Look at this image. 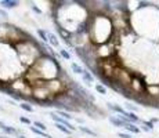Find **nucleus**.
I'll use <instances>...</instances> for the list:
<instances>
[{
    "mask_svg": "<svg viewBox=\"0 0 159 138\" xmlns=\"http://www.w3.org/2000/svg\"><path fill=\"white\" fill-rule=\"evenodd\" d=\"M141 130H144V131H147V133H148V131H151L149 130L148 127H145V126H141Z\"/></svg>",
    "mask_w": 159,
    "mask_h": 138,
    "instance_id": "nucleus-24",
    "label": "nucleus"
},
{
    "mask_svg": "<svg viewBox=\"0 0 159 138\" xmlns=\"http://www.w3.org/2000/svg\"><path fill=\"white\" fill-rule=\"evenodd\" d=\"M82 78H83V82L86 83V84L89 86V87H90V86L94 83V76L91 75V73L89 72V70H84V73H83V75H82Z\"/></svg>",
    "mask_w": 159,
    "mask_h": 138,
    "instance_id": "nucleus-7",
    "label": "nucleus"
},
{
    "mask_svg": "<svg viewBox=\"0 0 159 138\" xmlns=\"http://www.w3.org/2000/svg\"><path fill=\"white\" fill-rule=\"evenodd\" d=\"M118 137L119 138H131L129 133H118Z\"/></svg>",
    "mask_w": 159,
    "mask_h": 138,
    "instance_id": "nucleus-22",
    "label": "nucleus"
},
{
    "mask_svg": "<svg viewBox=\"0 0 159 138\" xmlns=\"http://www.w3.org/2000/svg\"><path fill=\"white\" fill-rule=\"evenodd\" d=\"M48 116H50V118H51V120H54V122H56V123H58V124H64L66 128H69V130H71L72 133H73V131H76V130H78V127H75V126H73V124H72L69 120H66V119H64V118H61V116L56 115V113H54V112H50V113H48Z\"/></svg>",
    "mask_w": 159,
    "mask_h": 138,
    "instance_id": "nucleus-1",
    "label": "nucleus"
},
{
    "mask_svg": "<svg viewBox=\"0 0 159 138\" xmlns=\"http://www.w3.org/2000/svg\"><path fill=\"white\" fill-rule=\"evenodd\" d=\"M56 127L61 131V133H64V134H68V136H69V134H72V131L69 130V128H66L64 124H58V123H56Z\"/></svg>",
    "mask_w": 159,
    "mask_h": 138,
    "instance_id": "nucleus-15",
    "label": "nucleus"
},
{
    "mask_svg": "<svg viewBox=\"0 0 159 138\" xmlns=\"http://www.w3.org/2000/svg\"><path fill=\"white\" fill-rule=\"evenodd\" d=\"M60 55H61L62 58H65L66 61L71 60V53H68V51H66L65 48H60Z\"/></svg>",
    "mask_w": 159,
    "mask_h": 138,
    "instance_id": "nucleus-17",
    "label": "nucleus"
},
{
    "mask_svg": "<svg viewBox=\"0 0 159 138\" xmlns=\"http://www.w3.org/2000/svg\"><path fill=\"white\" fill-rule=\"evenodd\" d=\"M141 124L143 126H145V127H148L149 130H154V123H152V122H147V120H141Z\"/></svg>",
    "mask_w": 159,
    "mask_h": 138,
    "instance_id": "nucleus-19",
    "label": "nucleus"
},
{
    "mask_svg": "<svg viewBox=\"0 0 159 138\" xmlns=\"http://www.w3.org/2000/svg\"><path fill=\"white\" fill-rule=\"evenodd\" d=\"M29 130L32 131V133H35L38 137H42V138H53L51 136H48V134L46 133V131H43V130H39L38 127H32V126H30Z\"/></svg>",
    "mask_w": 159,
    "mask_h": 138,
    "instance_id": "nucleus-8",
    "label": "nucleus"
},
{
    "mask_svg": "<svg viewBox=\"0 0 159 138\" xmlns=\"http://www.w3.org/2000/svg\"><path fill=\"white\" fill-rule=\"evenodd\" d=\"M0 15H2L3 18H7L8 17V14H7V11H4V10H2V8H0Z\"/></svg>",
    "mask_w": 159,
    "mask_h": 138,
    "instance_id": "nucleus-23",
    "label": "nucleus"
},
{
    "mask_svg": "<svg viewBox=\"0 0 159 138\" xmlns=\"http://www.w3.org/2000/svg\"><path fill=\"white\" fill-rule=\"evenodd\" d=\"M0 130H3L6 134H8V136H20V130H17L15 127H13V126H8L4 122L0 120Z\"/></svg>",
    "mask_w": 159,
    "mask_h": 138,
    "instance_id": "nucleus-2",
    "label": "nucleus"
},
{
    "mask_svg": "<svg viewBox=\"0 0 159 138\" xmlns=\"http://www.w3.org/2000/svg\"><path fill=\"white\" fill-rule=\"evenodd\" d=\"M20 108H21V109H24L25 112H29V113H32L33 110H35V109H33V106H32V105H29L28 102H22V104H20Z\"/></svg>",
    "mask_w": 159,
    "mask_h": 138,
    "instance_id": "nucleus-14",
    "label": "nucleus"
},
{
    "mask_svg": "<svg viewBox=\"0 0 159 138\" xmlns=\"http://www.w3.org/2000/svg\"><path fill=\"white\" fill-rule=\"evenodd\" d=\"M126 105V109H127V112H133V113H136L137 110H139V106H136L134 104H130V102H126L125 104Z\"/></svg>",
    "mask_w": 159,
    "mask_h": 138,
    "instance_id": "nucleus-16",
    "label": "nucleus"
},
{
    "mask_svg": "<svg viewBox=\"0 0 159 138\" xmlns=\"http://www.w3.org/2000/svg\"><path fill=\"white\" fill-rule=\"evenodd\" d=\"M38 36L42 39L43 43H48V35L44 29H38Z\"/></svg>",
    "mask_w": 159,
    "mask_h": 138,
    "instance_id": "nucleus-12",
    "label": "nucleus"
},
{
    "mask_svg": "<svg viewBox=\"0 0 159 138\" xmlns=\"http://www.w3.org/2000/svg\"><path fill=\"white\" fill-rule=\"evenodd\" d=\"M47 35H48V43L51 44V47L60 48V42H58L57 36L54 35V33H51V32H47Z\"/></svg>",
    "mask_w": 159,
    "mask_h": 138,
    "instance_id": "nucleus-5",
    "label": "nucleus"
},
{
    "mask_svg": "<svg viewBox=\"0 0 159 138\" xmlns=\"http://www.w3.org/2000/svg\"><path fill=\"white\" fill-rule=\"evenodd\" d=\"M0 110H2V106H0Z\"/></svg>",
    "mask_w": 159,
    "mask_h": 138,
    "instance_id": "nucleus-26",
    "label": "nucleus"
},
{
    "mask_svg": "<svg viewBox=\"0 0 159 138\" xmlns=\"http://www.w3.org/2000/svg\"><path fill=\"white\" fill-rule=\"evenodd\" d=\"M96 90H97V93H100L101 96H105V94H107V87L102 84V83H97V84H96Z\"/></svg>",
    "mask_w": 159,
    "mask_h": 138,
    "instance_id": "nucleus-13",
    "label": "nucleus"
},
{
    "mask_svg": "<svg viewBox=\"0 0 159 138\" xmlns=\"http://www.w3.org/2000/svg\"><path fill=\"white\" fill-rule=\"evenodd\" d=\"M78 130H80L83 134H87V136H91V137H97V133L96 131H93V130H90L89 127H86V126H83V124H80L78 127Z\"/></svg>",
    "mask_w": 159,
    "mask_h": 138,
    "instance_id": "nucleus-9",
    "label": "nucleus"
},
{
    "mask_svg": "<svg viewBox=\"0 0 159 138\" xmlns=\"http://www.w3.org/2000/svg\"><path fill=\"white\" fill-rule=\"evenodd\" d=\"M17 138H26V137H25V136H24V134H20V136H18Z\"/></svg>",
    "mask_w": 159,
    "mask_h": 138,
    "instance_id": "nucleus-25",
    "label": "nucleus"
},
{
    "mask_svg": "<svg viewBox=\"0 0 159 138\" xmlns=\"http://www.w3.org/2000/svg\"><path fill=\"white\" fill-rule=\"evenodd\" d=\"M30 8H32V10H33V11H35V13H36V14L42 15V10H40V8H38V7H36V6H35V4H33V3H30Z\"/></svg>",
    "mask_w": 159,
    "mask_h": 138,
    "instance_id": "nucleus-20",
    "label": "nucleus"
},
{
    "mask_svg": "<svg viewBox=\"0 0 159 138\" xmlns=\"http://www.w3.org/2000/svg\"><path fill=\"white\" fill-rule=\"evenodd\" d=\"M71 69L76 73V75H83V73H84V69L82 68L79 64H76V62H72L71 64Z\"/></svg>",
    "mask_w": 159,
    "mask_h": 138,
    "instance_id": "nucleus-10",
    "label": "nucleus"
},
{
    "mask_svg": "<svg viewBox=\"0 0 159 138\" xmlns=\"http://www.w3.org/2000/svg\"><path fill=\"white\" fill-rule=\"evenodd\" d=\"M107 106H108V109H111L112 112H116L118 115H126V112H127V110H125L120 105H116V104L108 102V104H107Z\"/></svg>",
    "mask_w": 159,
    "mask_h": 138,
    "instance_id": "nucleus-3",
    "label": "nucleus"
},
{
    "mask_svg": "<svg viewBox=\"0 0 159 138\" xmlns=\"http://www.w3.org/2000/svg\"><path fill=\"white\" fill-rule=\"evenodd\" d=\"M20 122H22V123H25V124H28V126H30V119H28V118H24V116H20Z\"/></svg>",
    "mask_w": 159,
    "mask_h": 138,
    "instance_id": "nucleus-21",
    "label": "nucleus"
},
{
    "mask_svg": "<svg viewBox=\"0 0 159 138\" xmlns=\"http://www.w3.org/2000/svg\"><path fill=\"white\" fill-rule=\"evenodd\" d=\"M33 126H36L39 130H43V131H46V128H47L43 122H39V120H35V122H33Z\"/></svg>",
    "mask_w": 159,
    "mask_h": 138,
    "instance_id": "nucleus-18",
    "label": "nucleus"
},
{
    "mask_svg": "<svg viewBox=\"0 0 159 138\" xmlns=\"http://www.w3.org/2000/svg\"><path fill=\"white\" fill-rule=\"evenodd\" d=\"M54 113L58 116H61V118H64V119H66V120H72V119H75V116H72L69 112H66V110H64V109H56L54 110Z\"/></svg>",
    "mask_w": 159,
    "mask_h": 138,
    "instance_id": "nucleus-6",
    "label": "nucleus"
},
{
    "mask_svg": "<svg viewBox=\"0 0 159 138\" xmlns=\"http://www.w3.org/2000/svg\"><path fill=\"white\" fill-rule=\"evenodd\" d=\"M126 130L129 131V133H133V134H139L140 131H141V128L140 127H137L134 123H129L127 124V127H126Z\"/></svg>",
    "mask_w": 159,
    "mask_h": 138,
    "instance_id": "nucleus-11",
    "label": "nucleus"
},
{
    "mask_svg": "<svg viewBox=\"0 0 159 138\" xmlns=\"http://www.w3.org/2000/svg\"><path fill=\"white\" fill-rule=\"evenodd\" d=\"M0 6L3 8H15L18 6V2H15V0H0Z\"/></svg>",
    "mask_w": 159,
    "mask_h": 138,
    "instance_id": "nucleus-4",
    "label": "nucleus"
}]
</instances>
